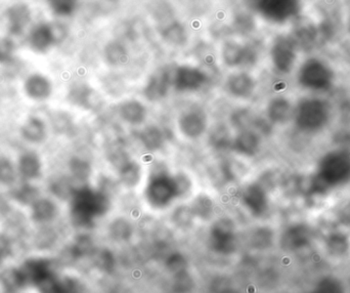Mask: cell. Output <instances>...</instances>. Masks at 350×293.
I'll list each match as a JSON object with an SVG mask.
<instances>
[{"mask_svg": "<svg viewBox=\"0 0 350 293\" xmlns=\"http://www.w3.org/2000/svg\"><path fill=\"white\" fill-rule=\"evenodd\" d=\"M72 222L79 228H90L110 208V199L104 192L88 186L77 188L70 199Z\"/></svg>", "mask_w": 350, "mask_h": 293, "instance_id": "6da1fadb", "label": "cell"}, {"mask_svg": "<svg viewBox=\"0 0 350 293\" xmlns=\"http://www.w3.org/2000/svg\"><path fill=\"white\" fill-rule=\"evenodd\" d=\"M350 181V153L334 151L321 160L318 175L314 179V190L324 192L331 188L345 185Z\"/></svg>", "mask_w": 350, "mask_h": 293, "instance_id": "7a4b0ae2", "label": "cell"}, {"mask_svg": "<svg viewBox=\"0 0 350 293\" xmlns=\"http://www.w3.org/2000/svg\"><path fill=\"white\" fill-rule=\"evenodd\" d=\"M181 195L176 177H170L165 173L153 175L148 183L146 196L148 201L156 208H163Z\"/></svg>", "mask_w": 350, "mask_h": 293, "instance_id": "3957f363", "label": "cell"}, {"mask_svg": "<svg viewBox=\"0 0 350 293\" xmlns=\"http://www.w3.org/2000/svg\"><path fill=\"white\" fill-rule=\"evenodd\" d=\"M329 110L322 101L308 100L300 103L295 112L296 123L301 129L316 131L328 120Z\"/></svg>", "mask_w": 350, "mask_h": 293, "instance_id": "277c9868", "label": "cell"}, {"mask_svg": "<svg viewBox=\"0 0 350 293\" xmlns=\"http://www.w3.org/2000/svg\"><path fill=\"white\" fill-rule=\"evenodd\" d=\"M18 270L24 282L25 288L34 286L38 288L41 284L55 276L53 264L44 257H32L27 259L18 268Z\"/></svg>", "mask_w": 350, "mask_h": 293, "instance_id": "5b68a950", "label": "cell"}, {"mask_svg": "<svg viewBox=\"0 0 350 293\" xmlns=\"http://www.w3.org/2000/svg\"><path fill=\"white\" fill-rule=\"evenodd\" d=\"M300 84L308 88L322 90L328 88L332 81V73L326 65L319 61H308L300 70Z\"/></svg>", "mask_w": 350, "mask_h": 293, "instance_id": "8992f818", "label": "cell"}, {"mask_svg": "<svg viewBox=\"0 0 350 293\" xmlns=\"http://www.w3.org/2000/svg\"><path fill=\"white\" fill-rule=\"evenodd\" d=\"M208 77L199 68L193 66H178L172 77V86L180 92H195L207 82Z\"/></svg>", "mask_w": 350, "mask_h": 293, "instance_id": "52a82bcc", "label": "cell"}, {"mask_svg": "<svg viewBox=\"0 0 350 293\" xmlns=\"http://www.w3.org/2000/svg\"><path fill=\"white\" fill-rule=\"evenodd\" d=\"M210 240L214 251L219 253H232L234 249V226L230 218H220L212 226Z\"/></svg>", "mask_w": 350, "mask_h": 293, "instance_id": "ba28073f", "label": "cell"}, {"mask_svg": "<svg viewBox=\"0 0 350 293\" xmlns=\"http://www.w3.org/2000/svg\"><path fill=\"white\" fill-rule=\"evenodd\" d=\"M256 10L263 18L273 23H283L295 16L298 5L294 1H258L256 2Z\"/></svg>", "mask_w": 350, "mask_h": 293, "instance_id": "9c48e42d", "label": "cell"}, {"mask_svg": "<svg viewBox=\"0 0 350 293\" xmlns=\"http://www.w3.org/2000/svg\"><path fill=\"white\" fill-rule=\"evenodd\" d=\"M271 57L275 69L282 73L291 71L296 59L293 41L286 37L275 39L271 47Z\"/></svg>", "mask_w": 350, "mask_h": 293, "instance_id": "30bf717a", "label": "cell"}, {"mask_svg": "<svg viewBox=\"0 0 350 293\" xmlns=\"http://www.w3.org/2000/svg\"><path fill=\"white\" fill-rule=\"evenodd\" d=\"M4 16L8 33L12 36L24 34L32 22V10L26 3H16L8 6Z\"/></svg>", "mask_w": 350, "mask_h": 293, "instance_id": "8fae6325", "label": "cell"}, {"mask_svg": "<svg viewBox=\"0 0 350 293\" xmlns=\"http://www.w3.org/2000/svg\"><path fill=\"white\" fill-rule=\"evenodd\" d=\"M222 60L228 67L251 65L256 61V51L250 47H245L236 41L224 43L221 51Z\"/></svg>", "mask_w": 350, "mask_h": 293, "instance_id": "7c38bea8", "label": "cell"}, {"mask_svg": "<svg viewBox=\"0 0 350 293\" xmlns=\"http://www.w3.org/2000/svg\"><path fill=\"white\" fill-rule=\"evenodd\" d=\"M178 127L185 137L198 139L204 135L207 129V117L200 109H191L180 115Z\"/></svg>", "mask_w": 350, "mask_h": 293, "instance_id": "4fadbf2b", "label": "cell"}, {"mask_svg": "<svg viewBox=\"0 0 350 293\" xmlns=\"http://www.w3.org/2000/svg\"><path fill=\"white\" fill-rule=\"evenodd\" d=\"M172 86V78L170 72L163 69L159 70L152 74L148 80L144 88V96L150 102H159L167 97Z\"/></svg>", "mask_w": 350, "mask_h": 293, "instance_id": "5bb4252c", "label": "cell"}, {"mask_svg": "<svg viewBox=\"0 0 350 293\" xmlns=\"http://www.w3.org/2000/svg\"><path fill=\"white\" fill-rule=\"evenodd\" d=\"M28 44L34 53L40 55L57 44L51 23H42L35 26L29 33Z\"/></svg>", "mask_w": 350, "mask_h": 293, "instance_id": "9a60e30c", "label": "cell"}, {"mask_svg": "<svg viewBox=\"0 0 350 293\" xmlns=\"http://www.w3.org/2000/svg\"><path fill=\"white\" fill-rule=\"evenodd\" d=\"M242 201L247 209L254 216H262L269 208L267 192L259 183H252L245 189Z\"/></svg>", "mask_w": 350, "mask_h": 293, "instance_id": "2e32d148", "label": "cell"}, {"mask_svg": "<svg viewBox=\"0 0 350 293\" xmlns=\"http://www.w3.org/2000/svg\"><path fill=\"white\" fill-rule=\"evenodd\" d=\"M312 241V231L306 225L289 227L282 235L281 245L288 251H300Z\"/></svg>", "mask_w": 350, "mask_h": 293, "instance_id": "e0dca14e", "label": "cell"}, {"mask_svg": "<svg viewBox=\"0 0 350 293\" xmlns=\"http://www.w3.org/2000/svg\"><path fill=\"white\" fill-rule=\"evenodd\" d=\"M16 169L18 175L27 183L40 179L42 175V162L40 157L34 151L23 152L18 157Z\"/></svg>", "mask_w": 350, "mask_h": 293, "instance_id": "ac0fdd59", "label": "cell"}, {"mask_svg": "<svg viewBox=\"0 0 350 293\" xmlns=\"http://www.w3.org/2000/svg\"><path fill=\"white\" fill-rule=\"evenodd\" d=\"M24 92L31 100L45 101L51 96L53 84L49 78L42 74H31L25 80Z\"/></svg>", "mask_w": 350, "mask_h": 293, "instance_id": "d6986e66", "label": "cell"}, {"mask_svg": "<svg viewBox=\"0 0 350 293\" xmlns=\"http://www.w3.org/2000/svg\"><path fill=\"white\" fill-rule=\"evenodd\" d=\"M69 98L73 104L82 107L86 110L94 111L103 105L102 99L100 98L98 92L84 84L72 88Z\"/></svg>", "mask_w": 350, "mask_h": 293, "instance_id": "ffe728a7", "label": "cell"}, {"mask_svg": "<svg viewBox=\"0 0 350 293\" xmlns=\"http://www.w3.org/2000/svg\"><path fill=\"white\" fill-rule=\"evenodd\" d=\"M21 136L30 144H41L46 140L47 127L42 119L31 116L23 123L20 129Z\"/></svg>", "mask_w": 350, "mask_h": 293, "instance_id": "44dd1931", "label": "cell"}, {"mask_svg": "<svg viewBox=\"0 0 350 293\" xmlns=\"http://www.w3.org/2000/svg\"><path fill=\"white\" fill-rule=\"evenodd\" d=\"M57 214V204L49 198L40 197L31 206V220L36 224H49L55 220Z\"/></svg>", "mask_w": 350, "mask_h": 293, "instance_id": "7402d4cb", "label": "cell"}, {"mask_svg": "<svg viewBox=\"0 0 350 293\" xmlns=\"http://www.w3.org/2000/svg\"><path fill=\"white\" fill-rule=\"evenodd\" d=\"M40 293H81V284L74 278L53 276L38 288Z\"/></svg>", "mask_w": 350, "mask_h": 293, "instance_id": "603a6c76", "label": "cell"}, {"mask_svg": "<svg viewBox=\"0 0 350 293\" xmlns=\"http://www.w3.org/2000/svg\"><path fill=\"white\" fill-rule=\"evenodd\" d=\"M260 146V138L254 131H240L232 140V149L244 156H254Z\"/></svg>", "mask_w": 350, "mask_h": 293, "instance_id": "cb8c5ba5", "label": "cell"}, {"mask_svg": "<svg viewBox=\"0 0 350 293\" xmlns=\"http://www.w3.org/2000/svg\"><path fill=\"white\" fill-rule=\"evenodd\" d=\"M228 88L236 98H248L254 92V79L248 73L239 72L228 77Z\"/></svg>", "mask_w": 350, "mask_h": 293, "instance_id": "d4e9b609", "label": "cell"}, {"mask_svg": "<svg viewBox=\"0 0 350 293\" xmlns=\"http://www.w3.org/2000/svg\"><path fill=\"white\" fill-rule=\"evenodd\" d=\"M118 111L121 118L131 125H142L147 117V109L137 100H129L121 103Z\"/></svg>", "mask_w": 350, "mask_h": 293, "instance_id": "484cf974", "label": "cell"}, {"mask_svg": "<svg viewBox=\"0 0 350 293\" xmlns=\"http://www.w3.org/2000/svg\"><path fill=\"white\" fill-rule=\"evenodd\" d=\"M139 138L143 146L151 152L160 150L165 144V133L156 125H150L144 129Z\"/></svg>", "mask_w": 350, "mask_h": 293, "instance_id": "4316f807", "label": "cell"}, {"mask_svg": "<svg viewBox=\"0 0 350 293\" xmlns=\"http://www.w3.org/2000/svg\"><path fill=\"white\" fill-rule=\"evenodd\" d=\"M291 105L283 98L275 99L267 107V116L273 123H282L291 117Z\"/></svg>", "mask_w": 350, "mask_h": 293, "instance_id": "83f0119b", "label": "cell"}, {"mask_svg": "<svg viewBox=\"0 0 350 293\" xmlns=\"http://www.w3.org/2000/svg\"><path fill=\"white\" fill-rule=\"evenodd\" d=\"M162 37L166 42L174 47H183L187 40V31L183 24L176 21L168 23L161 32Z\"/></svg>", "mask_w": 350, "mask_h": 293, "instance_id": "f1b7e54d", "label": "cell"}, {"mask_svg": "<svg viewBox=\"0 0 350 293\" xmlns=\"http://www.w3.org/2000/svg\"><path fill=\"white\" fill-rule=\"evenodd\" d=\"M12 198L22 205L32 206L40 198V191L32 183L24 181L12 191Z\"/></svg>", "mask_w": 350, "mask_h": 293, "instance_id": "f546056e", "label": "cell"}, {"mask_svg": "<svg viewBox=\"0 0 350 293\" xmlns=\"http://www.w3.org/2000/svg\"><path fill=\"white\" fill-rule=\"evenodd\" d=\"M326 249L327 253L332 257H343L349 249V238L340 233L330 235L326 240Z\"/></svg>", "mask_w": 350, "mask_h": 293, "instance_id": "4dcf8cb0", "label": "cell"}, {"mask_svg": "<svg viewBox=\"0 0 350 293\" xmlns=\"http://www.w3.org/2000/svg\"><path fill=\"white\" fill-rule=\"evenodd\" d=\"M105 57L110 65L120 66L127 61L129 53L124 45L118 41H112L105 47Z\"/></svg>", "mask_w": 350, "mask_h": 293, "instance_id": "1f68e13d", "label": "cell"}, {"mask_svg": "<svg viewBox=\"0 0 350 293\" xmlns=\"http://www.w3.org/2000/svg\"><path fill=\"white\" fill-rule=\"evenodd\" d=\"M119 175L123 185L129 188L135 187L141 179V166L135 161L131 160L119 169Z\"/></svg>", "mask_w": 350, "mask_h": 293, "instance_id": "d6a6232c", "label": "cell"}, {"mask_svg": "<svg viewBox=\"0 0 350 293\" xmlns=\"http://www.w3.org/2000/svg\"><path fill=\"white\" fill-rule=\"evenodd\" d=\"M232 140L228 127L222 125L214 127L209 137L210 145L217 150L232 148Z\"/></svg>", "mask_w": 350, "mask_h": 293, "instance_id": "836d02e7", "label": "cell"}, {"mask_svg": "<svg viewBox=\"0 0 350 293\" xmlns=\"http://www.w3.org/2000/svg\"><path fill=\"white\" fill-rule=\"evenodd\" d=\"M18 175L16 165L8 157L0 156V185H14Z\"/></svg>", "mask_w": 350, "mask_h": 293, "instance_id": "e575fe53", "label": "cell"}, {"mask_svg": "<svg viewBox=\"0 0 350 293\" xmlns=\"http://www.w3.org/2000/svg\"><path fill=\"white\" fill-rule=\"evenodd\" d=\"M77 188L67 177H59L51 185V191L55 197L59 199H71L72 195Z\"/></svg>", "mask_w": 350, "mask_h": 293, "instance_id": "d590c367", "label": "cell"}, {"mask_svg": "<svg viewBox=\"0 0 350 293\" xmlns=\"http://www.w3.org/2000/svg\"><path fill=\"white\" fill-rule=\"evenodd\" d=\"M255 123H256V120L251 115L250 111L240 109V110L234 111L232 113V125L238 131H252L251 127H254Z\"/></svg>", "mask_w": 350, "mask_h": 293, "instance_id": "8d00e7d4", "label": "cell"}, {"mask_svg": "<svg viewBox=\"0 0 350 293\" xmlns=\"http://www.w3.org/2000/svg\"><path fill=\"white\" fill-rule=\"evenodd\" d=\"M69 166L72 177L78 181H85L92 173V167H90V163L83 159L78 158V157L71 159Z\"/></svg>", "mask_w": 350, "mask_h": 293, "instance_id": "74e56055", "label": "cell"}, {"mask_svg": "<svg viewBox=\"0 0 350 293\" xmlns=\"http://www.w3.org/2000/svg\"><path fill=\"white\" fill-rule=\"evenodd\" d=\"M191 208L195 216L206 220L210 218L213 212V202L208 196L199 195L193 200Z\"/></svg>", "mask_w": 350, "mask_h": 293, "instance_id": "f35d334b", "label": "cell"}, {"mask_svg": "<svg viewBox=\"0 0 350 293\" xmlns=\"http://www.w3.org/2000/svg\"><path fill=\"white\" fill-rule=\"evenodd\" d=\"M310 293H345V288L340 280L328 276L321 279Z\"/></svg>", "mask_w": 350, "mask_h": 293, "instance_id": "ab89813d", "label": "cell"}, {"mask_svg": "<svg viewBox=\"0 0 350 293\" xmlns=\"http://www.w3.org/2000/svg\"><path fill=\"white\" fill-rule=\"evenodd\" d=\"M1 284L8 292H16L25 288L18 268L4 272L1 275Z\"/></svg>", "mask_w": 350, "mask_h": 293, "instance_id": "60d3db41", "label": "cell"}, {"mask_svg": "<svg viewBox=\"0 0 350 293\" xmlns=\"http://www.w3.org/2000/svg\"><path fill=\"white\" fill-rule=\"evenodd\" d=\"M49 4L53 14L62 18L72 16L77 8V2L72 0H55V1H49Z\"/></svg>", "mask_w": 350, "mask_h": 293, "instance_id": "b9f144b4", "label": "cell"}, {"mask_svg": "<svg viewBox=\"0 0 350 293\" xmlns=\"http://www.w3.org/2000/svg\"><path fill=\"white\" fill-rule=\"evenodd\" d=\"M110 234L116 240H126L133 233L131 224L123 218H117L111 224Z\"/></svg>", "mask_w": 350, "mask_h": 293, "instance_id": "7bdbcfd3", "label": "cell"}, {"mask_svg": "<svg viewBox=\"0 0 350 293\" xmlns=\"http://www.w3.org/2000/svg\"><path fill=\"white\" fill-rule=\"evenodd\" d=\"M193 218H195V214L191 207L180 206L175 209L172 220L176 226L180 227V228H187V227L191 226Z\"/></svg>", "mask_w": 350, "mask_h": 293, "instance_id": "ee69618b", "label": "cell"}, {"mask_svg": "<svg viewBox=\"0 0 350 293\" xmlns=\"http://www.w3.org/2000/svg\"><path fill=\"white\" fill-rule=\"evenodd\" d=\"M273 241V233L267 228H260L255 231L252 236V242L255 247L267 249Z\"/></svg>", "mask_w": 350, "mask_h": 293, "instance_id": "f6af8a7d", "label": "cell"}, {"mask_svg": "<svg viewBox=\"0 0 350 293\" xmlns=\"http://www.w3.org/2000/svg\"><path fill=\"white\" fill-rule=\"evenodd\" d=\"M92 249H94V243L92 242L90 238L82 236L76 240L75 244L72 247V253L75 257H80L92 253Z\"/></svg>", "mask_w": 350, "mask_h": 293, "instance_id": "bcb514c9", "label": "cell"}, {"mask_svg": "<svg viewBox=\"0 0 350 293\" xmlns=\"http://www.w3.org/2000/svg\"><path fill=\"white\" fill-rule=\"evenodd\" d=\"M16 45L10 38H0V64L8 63L12 59Z\"/></svg>", "mask_w": 350, "mask_h": 293, "instance_id": "7dc6e473", "label": "cell"}, {"mask_svg": "<svg viewBox=\"0 0 350 293\" xmlns=\"http://www.w3.org/2000/svg\"><path fill=\"white\" fill-rule=\"evenodd\" d=\"M252 22L253 21L251 20L250 16H246L245 14H240L234 20V29L241 34H245V33L250 31Z\"/></svg>", "mask_w": 350, "mask_h": 293, "instance_id": "c3c4849f", "label": "cell"}, {"mask_svg": "<svg viewBox=\"0 0 350 293\" xmlns=\"http://www.w3.org/2000/svg\"><path fill=\"white\" fill-rule=\"evenodd\" d=\"M96 265L100 267V270H105V271L111 270L112 266L114 265L112 255L109 251H102L98 253L96 257Z\"/></svg>", "mask_w": 350, "mask_h": 293, "instance_id": "681fc988", "label": "cell"}, {"mask_svg": "<svg viewBox=\"0 0 350 293\" xmlns=\"http://www.w3.org/2000/svg\"><path fill=\"white\" fill-rule=\"evenodd\" d=\"M167 266L170 271L174 272L176 274L181 273L185 267V259L181 255H174L168 261Z\"/></svg>", "mask_w": 350, "mask_h": 293, "instance_id": "f907efd6", "label": "cell"}, {"mask_svg": "<svg viewBox=\"0 0 350 293\" xmlns=\"http://www.w3.org/2000/svg\"><path fill=\"white\" fill-rule=\"evenodd\" d=\"M12 255V246L10 241L4 237H0V264L5 261Z\"/></svg>", "mask_w": 350, "mask_h": 293, "instance_id": "816d5d0a", "label": "cell"}]
</instances>
